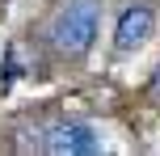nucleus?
I'll list each match as a JSON object with an SVG mask.
<instances>
[{
    "label": "nucleus",
    "instance_id": "f257e3e1",
    "mask_svg": "<svg viewBox=\"0 0 160 156\" xmlns=\"http://www.w3.org/2000/svg\"><path fill=\"white\" fill-rule=\"evenodd\" d=\"M101 34V0H68L55 8L47 25V38L59 55H88V47Z\"/></svg>",
    "mask_w": 160,
    "mask_h": 156
},
{
    "label": "nucleus",
    "instance_id": "f03ea898",
    "mask_svg": "<svg viewBox=\"0 0 160 156\" xmlns=\"http://www.w3.org/2000/svg\"><path fill=\"white\" fill-rule=\"evenodd\" d=\"M101 148H105L101 131L80 118H68V123H55L42 131V152H55V156H97Z\"/></svg>",
    "mask_w": 160,
    "mask_h": 156
},
{
    "label": "nucleus",
    "instance_id": "7ed1b4c3",
    "mask_svg": "<svg viewBox=\"0 0 160 156\" xmlns=\"http://www.w3.org/2000/svg\"><path fill=\"white\" fill-rule=\"evenodd\" d=\"M156 34V8L152 4H127L118 13V25H114V51L118 55H135L152 42Z\"/></svg>",
    "mask_w": 160,
    "mask_h": 156
},
{
    "label": "nucleus",
    "instance_id": "20e7f679",
    "mask_svg": "<svg viewBox=\"0 0 160 156\" xmlns=\"http://www.w3.org/2000/svg\"><path fill=\"white\" fill-rule=\"evenodd\" d=\"M152 89H156V93H160V68H156V76H152Z\"/></svg>",
    "mask_w": 160,
    "mask_h": 156
}]
</instances>
